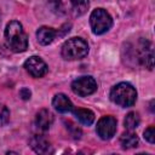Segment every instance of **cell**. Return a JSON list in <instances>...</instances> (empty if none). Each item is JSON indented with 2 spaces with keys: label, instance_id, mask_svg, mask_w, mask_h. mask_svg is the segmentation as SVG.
<instances>
[{
  "label": "cell",
  "instance_id": "7c38bea8",
  "mask_svg": "<svg viewBox=\"0 0 155 155\" xmlns=\"http://www.w3.org/2000/svg\"><path fill=\"white\" fill-rule=\"evenodd\" d=\"M57 35H58V31L54 30L53 28H50V27H41L36 31L38 41L41 45H50L56 39Z\"/></svg>",
  "mask_w": 155,
  "mask_h": 155
},
{
  "label": "cell",
  "instance_id": "277c9868",
  "mask_svg": "<svg viewBox=\"0 0 155 155\" xmlns=\"http://www.w3.org/2000/svg\"><path fill=\"white\" fill-rule=\"evenodd\" d=\"M131 50V58L137 61L138 63H140L143 67L148 68V69H153V61H154V52L151 48V45L148 40L140 39L137 45L136 48H130Z\"/></svg>",
  "mask_w": 155,
  "mask_h": 155
},
{
  "label": "cell",
  "instance_id": "44dd1931",
  "mask_svg": "<svg viewBox=\"0 0 155 155\" xmlns=\"http://www.w3.org/2000/svg\"><path fill=\"white\" fill-rule=\"evenodd\" d=\"M7 155H19V154H17V153H15V151H8Z\"/></svg>",
  "mask_w": 155,
  "mask_h": 155
},
{
  "label": "cell",
  "instance_id": "ac0fdd59",
  "mask_svg": "<svg viewBox=\"0 0 155 155\" xmlns=\"http://www.w3.org/2000/svg\"><path fill=\"white\" fill-rule=\"evenodd\" d=\"M8 117H10V111H8V109H7L5 105L0 104V126L5 125V124L8 121Z\"/></svg>",
  "mask_w": 155,
  "mask_h": 155
},
{
  "label": "cell",
  "instance_id": "3957f363",
  "mask_svg": "<svg viewBox=\"0 0 155 155\" xmlns=\"http://www.w3.org/2000/svg\"><path fill=\"white\" fill-rule=\"evenodd\" d=\"M62 56L68 61L81 59L88 53V45L81 38H71L67 40L62 46Z\"/></svg>",
  "mask_w": 155,
  "mask_h": 155
},
{
  "label": "cell",
  "instance_id": "7402d4cb",
  "mask_svg": "<svg viewBox=\"0 0 155 155\" xmlns=\"http://www.w3.org/2000/svg\"><path fill=\"white\" fill-rule=\"evenodd\" d=\"M137 155H149V154H144V153H139V154H137Z\"/></svg>",
  "mask_w": 155,
  "mask_h": 155
},
{
  "label": "cell",
  "instance_id": "5b68a950",
  "mask_svg": "<svg viewBox=\"0 0 155 155\" xmlns=\"http://www.w3.org/2000/svg\"><path fill=\"white\" fill-rule=\"evenodd\" d=\"M90 25L96 35H101L111 28L113 18L104 8H96L90 16Z\"/></svg>",
  "mask_w": 155,
  "mask_h": 155
},
{
  "label": "cell",
  "instance_id": "9c48e42d",
  "mask_svg": "<svg viewBox=\"0 0 155 155\" xmlns=\"http://www.w3.org/2000/svg\"><path fill=\"white\" fill-rule=\"evenodd\" d=\"M29 144H30V148L38 155H53L54 149H53L51 142L41 134L33 136L29 140Z\"/></svg>",
  "mask_w": 155,
  "mask_h": 155
},
{
  "label": "cell",
  "instance_id": "8fae6325",
  "mask_svg": "<svg viewBox=\"0 0 155 155\" xmlns=\"http://www.w3.org/2000/svg\"><path fill=\"white\" fill-rule=\"evenodd\" d=\"M53 122V115L50 110L47 109H41L36 113V116H35V125L38 126L39 130L41 131H46L51 127Z\"/></svg>",
  "mask_w": 155,
  "mask_h": 155
},
{
  "label": "cell",
  "instance_id": "4fadbf2b",
  "mask_svg": "<svg viewBox=\"0 0 155 155\" xmlns=\"http://www.w3.org/2000/svg\"><path fill=\"white\" fill-rule=\"evenodd\" d=\"M73 113H74V116L78 119V121L81 122L82 125L90 126L94 121V114H93V111H91L88 109L78 108V109L73 110Z\"/></svg>",
  "mask_w": 155,
  "mask_h": 155
},
{
  "label": "cell",
  "instance_id": "5bb4252c",
  "mask_svg": "<svg viewBox=\"0 0 155 155\" xmlns=\"http://www.w3.org/2000/svg\"><path fill=\"white\" fill-rule=\"evenodd\" d=\"M138 136L134 134L133 132H125L121 134L120 137V143L122 145L124 149H131V148H134L138 145Z\"/></svg>",
  "mask_w": 155,
  "mask_h": 155
},
{
  "label": "cell",
  "instance_id": "d6986e66",
  "mask_svg": "<svg viewBox=\"0 0 155 155\" xmlns=\"http://www.w3.org/2000/svg\"><path fill=\"white\" fill-rule=\"evenodd\" d=\"M144 138H145L149 143L154 144V142H155V128H154V126H149V127L144 131Z\"/></svg>",
  "mask_w": 155,
  "mask_h": 155
},
{
  "label": "cell",
  "instance_id": "6da1fadb",
  "mask_svg": "<svg viewBox=\"0 0 155 155\" xmlns=\"http://www.w3.org/2000/svg\"><path fill=\"white\" fill-rule=\"evenodd\" d=\"M5 39L8 48L13 52H24L28 48V36L17 21H11L5 29Z\"/></svg>",
  "mask_w": 155,
  "mask_h": 155
},
{
  "label": "cell",
  "instance_id": "30bf717a",
  "mask_svg": "<svg viewBox=\"0 0 155 155\" xmlns=\"http://www.w3.org/2000/svg\"><path fill=\"white\" fill-rule=\"evenodd\" d=\"M52 105L58 113H62V114H65L73 110V103L64 93L56 94L52 99Z\"/></svg>",
  "mask_w": 155,
  "mask_h": 155
},
{
  "label": "cell",
  "instance_id": "9a60e30c",
  "mask_svg": "<svg viewBox=\"0 0 155 155\" xmlns=\"http://www.w3.org/2000/svg\"><path fill=\"white\" fill-rule=\"evenodd\" d=\"M139 122H140V119H139V115H138L136 111H131V113H128V114L126 115L125 120H124V125H125V127H126L127 130H130V131L137 128L138 125H139Z\"/></svg>",
  "mask_w": 155,
  "mask_h": 155
},
{
  "label": "cell",
  "instance_id": "e0dca14e",
  "mask_svg": "<svg viewBox=\"0 0 155 155\" xmlns=\"http://www.w3.org/2000/svg\"><path fill=\"white\" fill-rule=\"evenodd\" d=\"M65 124H67L68 131L70 132V134H71L74 138H80V137H81V130H80L76 125H74V124L70 122V121H68V122H65Z\"/></svg>",
  "mask_w": 155,
  "mask_h": 155
},
{
  "label": "cell",
  "instance_id": "ba28073f",
  "mask_svg": "<svg viewBox=\"0 0 155 155\" xmlns=\"http://www.w3.org/2000/svg\"><path fill=\"white\" fill-rule=\"evenodd\" d=\"M25 70L33 78H41L47 73V64L39 56H31L24 62Z\"/></svg>",
  "mask_w": 155,
  "mask_h": 155
},
{
  "label": "cell",
  "instance_id": "7a4b0ae2",
  "mask_svg": "<svg viewBox=\"0 0 155 155\" xmlns=\"http://www.w3.org/2000/svg\"><path fill=\"white\" fill-rule=\"evenodd\" d=\"M110 99L122 107V108H128L132 107L136 103L137 99V91L136 88L128 84V82H120L115 85L111 91H110Z\"/></svg>",
  "mask_w": 155,
  "mask_h": 155
},
{
  "label": "cell",
  "instance_id": "52a82bcc",
  "mask_svg": "<svg viewBox=\"0 0 155 155\" xmlns=\"http://www.w3.org/2000/svg\"><path fill=\"white\" fill-rule=\"evenodd\" d=\"M96 130H97V134L102 139L108 140V139L113 138L116 132V119L110 115L102 116L97 122Z\"/></svg>",
  "mask_w": 155,
  "mask_h": 155
},
{
  "label": "cell",
  "instance_id": "8992f818",
  "mask_svg": "<svg viewBox=\"0 0 155 155\" xmlns=\"http://www.w3.org/2000/svg\"><path fill=\"white\" fill-rule=\"evenodd\" d=\"M71 90L75 94L86 97L97 90V82L92 76H80L71 82Z\"/></svg>",
  "mask_w": 155,
  "mask_h": 155
},
{
  "label": "cell",
  "instance_id": "603a6c76",
  "mask_svg": "<svg viewBox=\"0 0 155 155\" xmlns=\"http://www.w3.org/2000/svg\"><path fill=\"white\" fill-rule=\"evenodd\" d=\"M110 155H117V154H110Z\"/></svg>",
  "mask_w": 155,
  "mask_h": 155
},
{
  "label": "cell",
  "instance_id": "2e32d148",
  "mask_svg": "<svg viewBox=\"0 0 155 155\" xmlns=\"http://www.w3.org/2000/svg\"><path fill=\"white\" fill-rule=\"evenodd\" d=\"M70 6H71V12L74 13V16H80L87 10L88 1H71Z\"/></svg>",
  "mask_w": 155,
  "mask_h": 155
},
{
  "label": "cell",
  "instance_id": "ffe728a7",
  "mask_svg": "<svg viewBox=\"0 0 155 155\" xmlns=\"http://www.w3.org/2000/svg\"><path fill=\"white\" fill-rule=\"evenodd\" d=\"M19 96L22 97V99H29L30 98V96H31V92H30V90L29 88H27V87H23L21 91H19Z\"/></svg>",
  "mask_w": 155,
  "mask_h": 155
}]
</instances>
